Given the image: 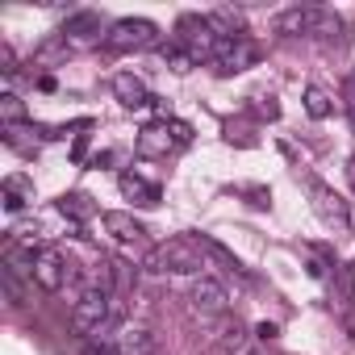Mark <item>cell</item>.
<instances>
[{"instance_id":"obj_1","label":"cell","mask_w":355,"mask_h":355,"mask_svg":"<svg viewBox=\"0 0 355 355\" xmlns=\"http://www.w3.org/2000/svg\"><path fill=\"white\" fill-rule=\"evenodd\" d=\"M146 268L159 272V276H193V272L209 268V259H205V251L197 247L193 234H180V239L159 243V247L146 255Z\"/></svg>"},{"instance_id":"obj_2","label":"cell","mask_w":355,"mask_h":355,"mask_svg":"<svg viewBox=\"0 0 355 355\" xmlns=\"http://www.w3.org/2000/svg\"><path fill=\"white\" fill-rule=\"evenodd\" d=\"M309 209H313L318 222L330 226L334 234H347V230H351V205H347L326 180H318V175H309Z\"/></svg>"},{"instance_id":"obj_3","label":"cell","mask_w":355,"mask_h":355,"mask_svg":"<svg viewBox=\"0 0 355 355\" xmlns=\"http://www.w3.org/2000/svg\"><path fill=\"white\" fill-rule=\"evenodd\" d=\"M155 42H159V26L146 21V17H121V21H113L109 34H105V46H109L113 55L146 51V46H155Z\"/></svg>"},{"instance_id":"obj_4","label":"cell","mask_w":355,"mask_h":355,"mask_svg":"<svg viewBox=\"0 0 355 355\" xmlns=\"http://www.w3.org/2000/svg\"><path fill=\"white\" fill-rule=\"evenodd\" d=\"M175 34H180V46L201 63V59H214L218 55V30L209 26V17H201V13H184L180 21H175Z\"/></svg>"},{"instance_id":"obj_5","label":"cell","mask_w":355,"mask_h":355,"mask_svg":"<svg viewBox=\"0 0 355 355\" xmlns=\"http://www.w3.org/2000/svg\"><path fill=\"white\" fill-rule=\"evenodd\" d=\"M338 17L326 13V9H313V5H297V9H284L276 17V30L280 34H338Z\"/></svg>"},{"instance_id":"obj_6","label":"cell","mask_w":355,"mask_h":355,"mask_svg":"<svg viewBox=\"0 0 355 355\" xmlns=\"http://www.w3.org/2000/svg\"><path fill=\"white\" fill-rule=\"evenodd\" d=\"M109 313H113V297L88 288V293L76 301V309H71V330H76V334H96V330L109 322Z\"/></svg>"},{"instance_id":"obj_7","label":"cell","mask_w":355,"mask_h":355,"mask_svg":"<svg viewBox=\"0 0 355 355\" xmlns=\"http://www.w3.org/2000/svg\"><path fill=\"white\" fill-rule=\"evenodd\" d=\"M255 59H259V46L251 38H222L218 42V55H214L218 76H239V71L255 67Z\"/></svg>"},{"instance_id":"obj_8","label":"cell","mask_w":355,"mask_h":355,"mask_svg":"<svg viewBox=\"0 0 355 355\" xmlns=\"http://www.w3.org/2000/svg\"><path fill=\"white\" fill-rule=\"evenodd\" d=\"M189 301H193V309H197L201 318H222V313L230 309V293H226V284L214 280V276H197Z\"/></svg>"},{"instance_id":"obj_9","label":"cell","mask_w":355,"mask_h":355,"mask_svg":"<svg viewBox=\"0 0 355 355\" xmlns=\"http://www.w3.org/2000/svg\"><path fill=\"white\" fill-rule=\"evenodd\" d=\"M330 305L343 318V326L355 338V272L347 263H334V284H330Z\"/></svg>"},{"instance_id":"obj_10","label":"cell","mask_w":355,"mask_h":355,"mask_svg":"<svg viewBox=\"0 0 355 355\" xmlns=\"http://www.w3.org/2000/svg\"><path fill=\"white\" fill-rule=\"evenodd\" d=\"M67 259L55 251V247H38L34 251V284L38 288H46V293H59L63 284H67Z\"/></svg>"},{"instance_id":"obj_11","label":"cell","mask_w":355,"mask_h":355,"mask_svg":"<svg viewBox=\"0 0 355 355\" xmlns=\"http://www.w3.org/2000/svg\"><path fill=\"white\" fill-rule=\"evenodd\" d=\"M134 146H138L142 159H167L180 142H175V134H171V121H150V125L138 130V142Z\"/></svg>"},{"instance_id":"obj_12","label":"cell","mask_w":355,"mask_h":355,"mask_svg":"<svg viewBox=\"0 0 355 355\" xmlns=\"http://www.w3.org/2000/svg\"><path fill=\"white\" fill-rule=\"evenodd\" d=\"M113 355H155V334L142 322H125L113 338Z\"/></svg>"},{"instance_id":"obj_13","label":"cell","mask_w":355,"mask_h":355,"mask_svg":"<svg viewBox=\"0 0 355 355\" xmlns=\"http://www.w3.org/2000/svg\"><path fill=\"white\" fill-rule=\"evenodd\" d=\"M113 96H117L125 109H150V105H155V96L146 92V84H142L138 76H130V71L113 76Z\"/></svg>"},{"instance_id":"obj_14","label":"cell","mask_w":355,"mask_h":355,"mask_svg":"<svg viewBox=\"0 0 355 355\" xmlns=\"http://www.w3.org/2000/svg\"><path fill=\"white\" fill-rule=\"evenodd\" d=\"M117 184H121V197L134 201V205H142V209H155V205L163 201V189L150 184V180H142V175H134V171H125Z\"/></svg>"},{"instance_id":"obj_15","label":"cell","mask_w":355,"mask_h":355,"mask_svg":"<svg viewBox=\"0 0 355 355\" xmlns=\"http://www.w3.org/2000/svg\"><path fill=\"white\" fill-rule=\"evenodd\" d=\"M71 46L76 42H96V34H101V17L96 13H71L67 21H63V30H59Z\"/></svg>"},{"instance_id":"obj_16","label":"cell","mask_w":355,"mask_h":355,"mask_svg":"<svg viewBox=\"0 0 355 355\" xmlns=\"http://www.w3.org/2000/svg\"><path fill=\"white\" fill-rule=\"evenodd\" d=\"M101 222H105V230H109V234H113L117 243H138V239L146 234V226H142V222H138L134 214H121V209H113V214H105Z\"/></svg>"},{"instance_id":"obj_17","label":"cell","mask_w":355,"mask_h":355,"mask_svg":"<svg viewBox=\"0 0 355 355\" xmlns=\"http://www.w3.org/2000/svg\"><path fill=\"white\" fill-rule=\"evenodd\" d=\"M55 209H59L63 218H71V222H92V218H96V201H92L88 193H63V197L55 201Z\"/></svg>"},{"instance_id":"obj_18","label":"cell","mask_w":355,"mask_h":355,"mask_svg":"<svg viewBox=\"0 0 355 355\" xmlns=\"http://www.w3.org/2000/svg\"><path fill=\"white\" fill-rule=\"evenodd\" d=\"M209 26L218 30V38H247V34H243V30H247V17H243L239 9H230V5L214 9V13H209Z\"/></svg>"},{"instance_id":"obj_19","label":"cell","mask_w":355,"mask_h":355,"mask_svg":"<svg viewBox=\"0 0 355 355\" xmlns=\"http://www.w3.org/2000/svg\"><path fill=\"white\" fill-rule=\"evenodd\" d=\"M67 55H71V42L63 34H51L42 46H34V67H59Z\"/></svg>"},{"instance_id":"obj_20","label":"cell","mask_w":355,"mask_h":355,"mask_svg":"<svg viewBox=\"0 0 355 355\" xmlns=\"http://www.w3.org/2000/svg\"><path fill=\"white\" fill-rule=\"evenodd\" d=\"M193 239H197V247L205 251V259L222 263V268H226L230 276H243V263H239V259H234V255H230V251H226V247L218 243V239H209V234H193Z\"/></svg>"},{"instance_id":"obj_21","label":"cell","mask_w":355,"mask_h":355,"mask_svg":"<svg viewBox=\"0 0 355 355\" xmlns=\"http://www.w3.org/2000/svg\"><path fill=\"white\" fill-rule=\"evenodd\" d=\"M0 121H5V125H26V121H30V109H26V101H21L17 92H5V96H0Z\"/></svg>"},{"instance_id":"obj_22","label":"cell","mask_w":355,"mask_h":355,"mask_svg":"<svg viewBox=\"0 0 355 355\" xmlns=\"http://www.w3.org/2000/svg\"><path fill=\"white\" fill-rule=\"evenodd\" d=\"M330 109H334L330 92H326V88H318V84H309V88H305V113L322 121V117H330Z\"/></svg>"},{"instance_id":"obj_23","label":"cell","mask_w":355,"mask_h":355,"mask_svg":"<svg viewBox=\"0 0 355 355\" xmlns=\"http://www.w3.org/2000/svg\"><path fill=\"white\" fill-rule=\"evenodd\" d=\"M163 63H167L171 71H180V76L197 67V59H193V55H189V51H184L180 42H167V46H163Z\"/></svg>"},{"instance_id":"obj_24","label":"cell","mask_w":355,"mask_h":355,"mask_svg":"<svg viewBox=\"0 0 355 355\" xmlns=\"http://www.w3.org/2000/svg\"><path fill=\"white\" fill-rule=\"evenodd\" d=\"M0 284H5L9 305H26V280H21L13 268H5V263H0Z\"/></svg>"},{"instance_id":"obj_25","label":"cell","mask_w":355,"mask_h":355,"mask_svg":"<svg viewBox=\"0 0 355 355\" xmlns=\"http://www.w3.org/2000/svg\"><path fill=\"white\" fill-rule=\"evenodd\" d=\"M0 193H5V197H17V201H34V180H26V175H5Z\"/></svg>"},{"instance_id":"obj_26","label":"cell","mask_w":355,"mask_h":355,"mask_svg":"<svg viewBox=\"0 0 355 355\" xmlns=\"http://www.w3.org/2000/svg\"><path fill=\"white\" fill-rule=\"evenodd\" d=\"M218 355H251V343H247V334L234 326V330H226L222 334V347H218Z\"/></svg>"},{"instance_id":"obj_27","label":"cell","mask_w":355,"mask_h":355,"mask_svg":"<svg viewBox=\"0 0 355 355\" xmlns=\"http://www.w3.org/2000/svg\"><path fill=\"white\" fill-rule=\"evenodd\" d=\"M251 113H255L259 121H276V117H280V101H276V96H251Z\"/></svg>"},{"instance_id":"obj_28","label":"cell","mask_w":355,"mask_h":355,"mask_svg":"<svg viewBox=\"0 0 355 355\" xmlns=\"http://www.w3.org/2000/svg\"><path fill=\"white\" fill-rule=\"evenodd\" d=\"M222 138H226V142H239V146H255V134H251V125H243V121H226V125H222Z\"/></svg>"},{"instance_id":"obj_29","label":"cell","mask_w":355,"mask_h":355,"mask_svg":"<svg viewBox=\"0 0 355 355\" xmlns=\"http://www.w3.org/2000/svg\"><path fill=\"white\" fill-rule=\"evenodd\" d=\"M243 197H247V205L251 209H272V193L263 189V184H247V189H239Z\"/></svg>"},{"instance_id":"obj_30","label":"cell","mask_w":355,"mask_h":355,"mask_svg":"<svg viewBox=\"0 0 355 355\" xmlns=\"http://www.w3.org/2000/svg\"><path fill=\"white\" fill-rule=\"evenodd\" d=\"M343 105H347V121H351V130H355V76L343 80Z\"/></svg>"},{"instance_id":"obj_31","label":"cell","mask_w":355,"mask_h":355,"mask_svg":"<svg viewBox=\"0 0 355 355\" xmlns=\"http://www.w3.org/2000/svg\"><path fill=\"white\" fill-rule=\"evenodd\" d=\"M0 71H5V76H17V55H13L9 42H0Z\"/></svg>"},{"instance_id":"obj_32","label":"cell","mask_w":355,"mask_h":355,"mask_svg":"<svg viewBox=\"0 0 355 355\" xmlns=\"http://www.w3.org/2000/svg\"><path fill=\"white\" fill-rule=\"evenodd\" d=\"M171 134H175V142H180V146L193 142V125H189V121H175V117H171Z\"/></svg>"},{"instance_id":"obj_33","label":"cell","mask_w":355,"mask_h":355,"mask_svg":"<svg viewBox=\"0 0 355 355\" xmlns=\"http://www.w3.org/2000/svg\"><path fill=\"white\" fill-rule=\"evenodd\" d=\"M88 159V134H76V142H71V163H84Z\"/></svg>"},{"instance_id":"obj_34","label":"cell","mask_w":355,"mask_h":355,"mask_svg":"<svg viewBox=\"0 0 355 355\" xmlns=\"http://www.w3.org/2000/svg\"><path fill=\"white\" fill-rule=\"evenodd\" d=\"M255 334H259L263 343H272V338L280 334V326H276V322H259V326H255Z\"/></svg>"},{"instance_id":"obj_35","label":"cell","mask_w":355,"mask_h":355,"mask_svg":"<svg viewBox=\"0 0 355 355\" xmlns=\"http://www.w3.org/2000/svg\"><path fill=\"white\" fill-rule=\"evenodd\" d=\"M38 88H42V92H55V88H59V80H55V76H38Z\"/></svg>"},{"instance_id":"obj_36","label":"cell","mask_w":355,"mask_h":355,"mask_svg":"<svg viewBox=\"0 0 355 355\" xmlns=\"http://www.w3.org/2000/svg\"><path fill=\"white\" fill-rule=\"evenodd\" d=\"M0 201H5L9 214H21V205H26V201H17V197H0Z\"/></svg>"},{"instance_id":"obj_37","label":"cell","mask_w":355,"mask_h":355,"mask_svg":"<svg viewBox=\"0 0 355 355\" xmlns=\"http://www.w3.org/2000/svg\"><path fill=\"white\" fill-rule=\"evenodd\" d=\"M109 163H113V155H109V150H101V155L92 159V167H109Z\"/></svg>"},{"instance_id":"obj_38","label":"cell","mask_w":355,"mask_h":355,"mask_svg":"<svg viewBox=\"0 0 355 355\" xmlns=\"http://www.w3.org/2000/svg\"><path fill=\"white\" fill-rule=\"evenodd\" d=\"M347 184H351V189H355V155H351V159H347Z\"/></svg>"},{"instance_id":"obj_39","label":"cell","mask_w":355,"mask_h":355,"mask_svg":"<svg viewBox=\"0 0 355 355\" xmlns=\"http://www.w3.org/2000/svg\"><path fill=\"white\" fill-rule=\"evenodd\" d=\"M84 355H113V351H105V347H88Z\"/></svg>"},{"instance_id":"obj_40","label":"cell","mask_w":355,"mask_h":355,"mask_svg":"<svg viewBox=\"0 0 355 355\" xmlns=\"http://www.w3.org/2000/svg\"><path fill=\"white\" fill-rule=\"evenodd\" d=\"M251 355H263V351H251Z\"/></svg>"}]
</instances>
